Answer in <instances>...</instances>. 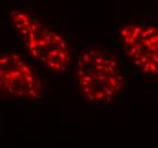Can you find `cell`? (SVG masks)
I'll use <instances>...</instances> for the list:
<instances>
[{"label": "cell", "instance_id": "2", "mask_svg": "<svg viewBox=\"0 0 158 148\" xmlns=\"http://www.w3.org/2000/svg\"><path fill=\"white\" fill-rule=\"evenodd\" d=\"M9 22L26 54L41 69L54 75L69 71L73 63V53L64 34L26 9L11 11Z\"/></svg>", "mask_w": 158, "mask_h": 148}, {"label": "cell", "instance_id": "4", "mask_svg": "<svg viewBox=\"0 0 158 148\" xmlns=\"http://www.w3.org/2000/svg\"><path fill=\"white\" fill-rule=\"evenodd\" d=\"M44 92V82L31 61L15 51L0 53V98L34 103Z\"/></svg>", "mask_w": 158, "mask_h": 148}, {"label": "cell", "instance_id": "3", "mask_svg": "<svg viewBox=\"0 0 158 148\" xmlns=\"http://www.w3.org/2000/svg\"><path fill=\"white\" fill-rule=\"evenodd\" d=\"M116 53L146 81H158V19L139 14L121 16L114 27Z\"/></svg>", "mask_w": 158, "mask_h": 148}, {"label": "cell", "instance_id": "1", "mask_svg": "<svg viewBox=\"0 0 158 148\" xmlns=\"http://www.w3.org/2000/svg\"><path fill=\"white\" fill-rule=\"evenodd\" d=\"M76 87L86 104L104 107L114 104L125 90L126 76L121 61L111 51L89 47L74 61Z\"/></svg>", "mask_w": 158, "mask_h": 148}, {"label": "cell", "instance_id": "5", "mask_svg": "<svg viewBox=\"0 0 158 148\" xmlns=\"http://www.w3.org/2000/svg\"><path fill=\"white\" fill-rule=\"evenodd\" d=\"M157 1H158V0H157Z\"/></svg>", "mask_w": 158, "mask_h": 148}]
</instances>
